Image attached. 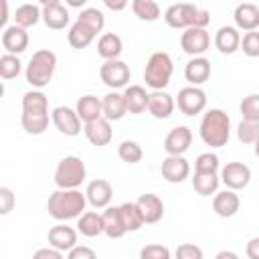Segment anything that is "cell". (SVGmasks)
<instances>
[{"label": "cell", "mask_w": 259, "mask_h": 259, "mask_svg": "<svg viewBox=\"0 0 259 259\" xmlns=\"http://www.w3.org/2000/svg\"><path fill=\"white\" fill-rule=\"evenodd\" d=\"M77 231L83 237H97L101 233H105V225H103V214L95 212V210H85L79 219H77Z\"/></svg>", "instance_id": "cell-31"}, {"label": "cell", "mask_w": 259, "mask_h": 259, "mask_svg": "<svg viewBox=\"0 0 259 259\" xmlns=\"http://www.w3.org/2000/svg\"><path fill=\"white\" fill-rule=\"evenodd\" d=\"M85 196H87V202L93 208H107L109 202H111V196H113V188H111V184L107 180L95 178V180H91L87 184Z\"/></svg>", "instance_id": "cell-17"}, {"label": "cell", "mask_w": 259, "mask_h": 259, "mask_svg": "<svg viewBox=\"0 0 259 259\" xmlns=\"http://www.w3.org/2000/svg\"><path fill=\"white\" fill-rule=\"evenodd\" d=\"M55 69H57V55L49 49H38L26 65V71H24L26 83L40 91L51 83Z\"/></svg>", "instance_id": "cell-5"}, {"label": "cell", "mask_w": 259, "mask_h": 259, "mask_svg": "<svg viewBox=\"0 0 259 259\" xmlns=\"http://www.w3.org/2000/svg\"><path fill=\"white\" fill-rule=\"evenodd\" d=\"M214 259H239V255L235 253V251H219L217 255H214Z\"/></svg>", "instance_id": "cell-51"}, {"label": "cell", "mask_w": 259, "mask_h": 259, "mask_svg": "<svg viewBox=\"0 0 259 259\" xmlns=\"http://www.w3.org/2000/svg\"><path fill=\"white\" fill-rule=\"evenodd\" d=\"M117 156L125 162V164H138L144 158V150L136 140H123L117 146Z\"/></svg>", "instance_id": "cell-37"}, {"label": "cell", "mask_w": 259, "mask_h": 259, "mask_svg": "<svg viewBox=\"0 0 259 259\" xmlns=\"http://www.w3.org/2000/svg\"><path fill=\"white\" fill-rule=\"evenodd\" d=\"M32 259H65L61 251L53 249V247H42V249H36Z\"/></svg>", "instance_id": "cell-48"}, {"label": "cell", "mask_w": 259, "mask_h": 259, "mask_svg": "<svg viewBox=\"0 0 259 259\" xmlns=\"http://www.w3.org/2000/svg\"><path fill=\"white\" fill-rule=\"evenodd\" d=\"M136 204H138L146 225H154V223L162 221V217H164V202H162L160 196H156L152 192H146V194H142L136 200Z\"/></svg>", "instance_id": "cell-18"}, {"label": "cell", "mask_w": 259, "mask_h": 259, "mask_svg": "<svg viewBox=\"0 0 259 259\" xmlns=\"http://www.w3.org/2000/svg\"><path fill=\"white\" fill-rule=\"evenodd\" d=\"M95 36H97V32L91 26H87L85 22H81V20H75L71 24L69 32H67V40H69V45L73 49H85V47H89Z\"/></svg>", "instance_id": "cell-30"}, {"label": "cell", "mask_w": 259, "mask_h": 259, "mask_svg": "<svg viewBox=\"0 0 259 259\" xmlns=\"http://www.w3.org/2000/svg\"><path fill=\"white\" fill-rule=\"evenodd\" d=\"M198 134H200V140L210 148L227 146V142L231 138V119H229L227 111H223L219 107L208 109L200 119Z\"/></svg>", "instance_id": "cell-3"}, {"label": "cell", "mask_w": 259, "mask_h": 259, "mask_svg": "<svg viewBox=\"0 0 259 259\" xmlns=\"http://www.w3.org/2000/svg\"><path fill=\"white\" fill-rule=\"evenodd\" d=\"M99 77L109 89L117 91V89H121L130 83L132 71H130L127 63H123L121 59H115V61H105L99 67Z\"/></svg>", "instance_id": "cell-8"}, {"label": "cell", "mask_w": 259, "mask_h": 259, "mask_svg": "<svg viewBox=\"0 0 259 259\" xmlns=\"http://www.w3.org/2000/svg\"><path fill=\"white\" fill-rule=\"evenodd\" d=\"M119 214H121V221H123V227H125L127 233H136V231H140L146 225L136 202H123V204H119Z\"/></svg>", "instance_id": "cell-34"}, {"label": "cell", "mask_w": 259, "mask_h": 259, "mask_svg": "<svg viewBox=\"0 0 259 259\" xmlns=\"http://www.w3.org/2000/svg\"><path fill=\"white\" fill-rule=\"evenodd\" d=\"M123 51V42H121V36L115 34V32H105L99 36L97 40V55L103 59V61H115L119 59Z\"/></svg>", "instance_id": "cell-28"}, {"label": "cell", "mask_w": 259, "mask_h": 259, "mask_svg": "<svg viewBox=\"0 0 259 259\" xmlns=\"http://www.w3.org/2000/svg\"><path fill=\"white\" fill-rule=\"evenodd\" d=\"M20 125L30 136H40L49 127V99L42 91L32 89L22 95Z\"/></svg>", "instance_id": "cell-1"}, {"label": "cell", "mask_w": 259, "mask_h": 259, "mask_svg": "<svg viewBox=\"0 0 259 259\" xmlns=\"http://www.w3.org/2000/svg\"><path fill=\"white\" fill-rule=\"evenodd\" d=\"M239 206H241L239 194H237L235 190H229V188L217 192L214 198H212V210H214L219 217H223V219L235 217V214L239 212Z\"/></svg>", "instance_id": "cell-22"}, {"label": "cell", "mask_w": 259, "mask_h": 259, "mask_svg": "<svg viewBox=\"0 0 259 259\" xmlns=\"http://www.w3.org/2000/svg\"><path fill=\"white\" fill-rule=\"evenodd\" d=\"M239 109H241L243 119L259 121V93H249L247 97H243Z\"/></svg>", "instance_id": "cell-42"}, {"label": "cell", "mask_w": 259, "mask_h": 259, "mask_svg": "<svg viewBox=\"0 0 259 259\" xmlns=\"http://www.w3.org/2000/svg\"><path fill=\"white\" fill-rule=\"evenodd\" d=\"M176 105L184 115H198L206 107V93L200 87H182L176 97Z\"/></svg>", "instance_id": "cell-9"}, {"label": "cell", "mask_w": 259, "mask_h": 259, "mask_svg": "<svg viewBox=\"0 0 259 259\" xmlns=\"http://www.w3.org/2000/svg\"><path fill=\"white\" fill-rule=\"evenodd\" d=\"M174 107H176V101L170 93H166V91H152L150 93L148 111L156 119H168L174 113Z\"/></svg>", "instance_id": "cell-24"}, {"label": "cell", "mask_w": 259, "mask_h": 259, "mask_svg": "<svg viewBox=\"0 0 259 259\" xmlns=\"http://www.w3.org/2000/svg\"><path fill=\"white\" fill-rule=\"evenodd\" d=\"M103 4L109 8V10H123L127 6L125 0H103Z\"/></svg>", "instance_id": "cell-50"}, {"label": "cell", "mask_w": 259, "mask_h": 259, "mask_svg": "<svg viewBox=\"0 0 259 259\" xmlns=\"http://www.w3.org/2000/svg\"><path fill=\"white\" fill-rule=\"evenodd\" d=\"M20 71H22V63H20V59L16 55H8L6 53V55L0 57V77L4 81L18 77Z\"/></svg>", "instance_id": "cell-38"}, {"label": "cell", "mask_w": 259, "mask_h": 259, "mask_svg": "<svg viewBox=\"0 0 259 259\" xmlns=\"http://www.w3.org/2000/svg\"><path fill=\"white\" fill-rule=\"evenodd\" d=\"M162 178L170 184H180L190 176V164L184 156H166L160 166Z\"/></svg>", "instance_id": "cell-14"}, {"label": "cell", "mask_w": 259, "mask_h": 259, "mask_svg": "<svg viewBox=\"0 0 259 259\" xmlns=\"http://www.w3.org/2000/svg\"><path fill=\"white\" fill-rule=\"evenodd\" d=\"M174 73V63L172 57L164 51H156L150 55L146 69H144V81L150 89L154 91H164V87H168L170 79Z\"/></svg>", "instance_id": "cell-6"}, {"label": "cell", "mask_w": 259, "mask_h": 259, "mask_svg": "<svg viewBox=\"0 0 259 259\" xmlns=\"http://www.w3.org/2000/svg\"><path fill=\"white\" fill-rule=\"evenodd\" d=\"M123 99H125L127 113L140 115V113H144V111L148 109L150 93H148L142 85H127L125 91H123Z\"/></svg>", "instance_id": "cell-26"}, {"label": "cell", "mask_w": 259, "mask_h": 259, "mask_svg": "<svg viewBox=\"0 0 259 259\" xmlns=\"http://www.w3.org/2000/svg\"><path fill=\"white\" fill-rule=\"evenodd\" d=\"M140 259H172V253H170V249H168L166 245L152 243V245L142 247Z\"/></svg>", "instance_id": "cell-43"}, {"label": "cell", "mask_w": 259, "mask_h": 259, "mask_svg": "<svg viewBox=\"0 0 259 259\" xmlns=\"http://www.w3.org/2000/svg\"><path fill=\"white\" fill-rule=\"evenodd\" d=\"M101 103H103V117L109 121H119L127 113L123 93L119 91H109L107 95H103Z\"/></svg>", "instance_id": "cell-29"}, {"label": "cell", "mask_w": 259, "mask_h": 259, "mask_svg": "<svg viewBox=\"0 0 259 259\" xmlns=\"http://www.w3.org/2000/svg\"><path fill=\"white\" fill-rule=\"evenodd\" d=\"M245 253H247L249 259H259V237L249 239V243L245 247Z\"/></svg>", "instance_id": "cell-49"}, {"label": "cell", "mask_w": 259, "mask_h": 259, "mask_svg": "<svg viewBox=\"0 0 259 259\" xmlns=\"http://www.w3.org/2000/svg\"><path fill=\"white\" fill-rule=\"evenodd\" d=\"M42 20V8L38 4H20L14 10V24L20 28H30Z\"/></svg>", "instance_id": "cell-33"}, {"label": "cell", "mask_w": 259, "mask_h": 259, "mask_svg": "<svg viewBox=\"0 0 259 259\" xmlns=\"http://www.w3.org/2000/svg\"><path fill=\"white\" fill-rule=\"evenodd\" d=\"M2 47L8 55H20L28 47V32L26 28H20L16 24H10L2 30Z\"/></svg>", "instance_id": "cell-19"}, {"label": "cell", "mask_w": 259, "mask_h": 259, "mask_svg": "<svg viewBox=\"0 0 259 259\" xmlns=\"http://www.w3.org/2000/svg\"><path fill=\"white\" fill-rule=\"evenodd\" d=\"M233 18H235V26L239 30L253 32L259 28V6L253 2H243L235 8Z\"/></svg>", "instance_id": "cell-21"}, {"label": "cell", "mask_w": 259, "mask_h": 259, "mask_svg": "<svg viewBox=\"0 0 259 259\" xmlns=\"http://www.w3.org/2000/svg\"><path fill=\"white\" fill-rule=\"evenodd\" d=\"M221 182L229 190H243L251 182V168L243 162H229L221 168Z\"/></svg>", "instance_id": "cell-10"}, {"label": "cell", "mask_w": 259, "mask_h": 259, "mask_svg": "<svg viewBox=\"0 0 259 259\" xmlns=\"http://www.w3.org/2000/svg\"><path fill=\"white\" fill-rule=\"evenodd\" d=\"M51 119H53L55 127H57L63 136L73 138V136H79V134H81V119H79L77 111L71 109V107H67V105L55 107L53 113H51Z\"/></svg>", "instance_id": "cell-12"}, {"label": "cell", "mask_w": 259, "mask_h": 259, "mask_svg": "<svg viewBox=\"0 0 259 259\" xmlns=\"http://www.w3.org/2000/svg\"><path fill=\"white\" fill-rule=\"evenodd\" d=\"M174 257H176V259H204V253H202V249H200L198 245H194V243H182V245L176 247Z\"/></svg>", "instance_id": "cell-45"}, {"label": "cell", "mask_w": 259, "mask_h": 259, "mask_svg": "<svg viewBox=\"0 0 259 259\" xmlns=\"http://www.w3.org/2000/svg\"><path fill=\"white\" fill-rule=\"evenodd\" d=\"M40 8H42V22L53 30H63L71 20L69 8L59 0H42Z\"/></svg>", "instance_id": "cell-13"}, {"label": "cell", "mask_w": 259, "mask_h": 259, "mask_svg": "<svg viewBox=\"0 0 259 259\" xmlns=\"http://www.w3.org/2000/svg\"><path fill=\"white\" fill-rule=\"evenodd\" d=\"M77 20L85 22V24L91 26L95 32H101L103 26H105V16H103V12H101L99 8H83V10L79 12Z\"/></svg>", "instance_id": "cell-40"}, {"label": "cell", "mask_w": 259, "mask_h": 259, "mask_svg": "<svg viewBox=\"0 0 259 259\" xmlns=\"http://www.w3.org/2000/svg\"><path fill=\"white\" fill-rule=\"evenodd\" d=\"M255 156H257V158H259V140H257V142H255Z\"/></svg>", "instance_id": "cell-54"}, {"label": "cell", "mask_w": 259, "mask_h": 259, "mask_svg": "<svg viewBox=\"0 0 259 259\" xmlns=\"http://www.w3.org/2000/svg\"><path fill=\"white\" fill-rule=\"evenodd\" d=\"M75 111H77V115L83 123H89V121H95V119L103 117V103L95 95H83V97H79V101L75 105Z\"/></svg>", "instance_id": "cell-27"}, {"label": "cell", "mask_w": 259, "mask_h": 259, "mask_svg": "<svg viewBox=\"0 0 259 259\" xmlns=\"http://www.w3.org/2000/svg\"><path fill=\"white\" fill-rule=\"evenodd\" d=\"M67 6H71V8H83L85 6V0H67Z\"/></svg>", "instance_id": "cell-53"}, {"label": "cell", "mask_w": 259, "mask_h": 259, "mask_svg": "<svg viewBox=\"0 0 259 259\" xmlns=\"http://www.w3.org/2000/svg\"><path fill=\"white\" fill-rule=\"evenodd\" d=\"M164 20L170 28H206V24L210 22V14L204 8H198L196 4L190 2H180V4H172L166 8L164 12Z\"/></svg>", "instance_id": "cell-4"}, {"label": "cell", "mask_w": 259, "mask_h": 259, "mask_svg": "<svg viewBox=\"0 0 259 259\" xmlns=\"http://www.w3.org/2000/svg\"><path fill=\"white\" fill-rule=\"evenodd\" d=\"M192 144V132L186 125H176L168 132L164 140V150L168 156H184V152Z\"/></svg>", "instance_id": "cell-15"}, {"label": "cell", "mask_w": 259, "mask_h": 259, "mask_svg": "<svg viewBox=\"0 0 259 259\" xmlns=\"http://www.w3.org/2000/svg\"><path fill=\"white\" fill-rule=\"evenodd\" d=\"M214 47L223 55H233L241 49V32L237 26H221L214 34Z\"/></svg>", "instance_id": "cell-25"}, {"label": "cell", "mask_w": 259, "mask_h": 259, "mask_svg": "<svg viewBox=\"0 0 259 259\" xmlns=\"http://www.w3.org/2000/svg\"><path fill=\"white\" fill-rule=\"evenodd\" d=\"M184 77L192 87L202 85L210 77V61L206 57H192L184 67Z\"/></svg>", "instance_id": "cell-23"}, {"label": "cell", "mask_w": 259, "mask_h": 259, "mask_svg": "<svg viewBox=\"0 0 259 259\" xmlns=\"http://www.w3.org/2000/svg\"><path fill=\"white\" fill-rule=\"evenodd\" d=\"M194 172L198 174H217L219 172V156L212 152H204L194 160Z\"/></svg>", "instance_id": "cell-41"}, {"label": "cell", "mask_w": 259, "mask_h": 259, "mask_svg": "<svg viewBox=\"0 0 259 259\" xmlns=\"http://www.w3.org/2000/svg\"><path fill=\"white\" fill-rule=\"evenodd\" d=\"M103 225H105V235L109 239H121L127 231L123 227L121 214H119V206H107L103 208Z\"/></svg>", "instance_id": "cell-32"}, {"label": "cell", "mask_w": 259, "mask_h": 259, "mask_svg": "<svg viewBox=\"0 0 259 259\" xmlns=\"http://www.w3.org/2000/svg\"><path fill=\"white\" fill-rule=\"evenodd\" d=\"M6 20H8V2L6 0H2V16H0V24L4 26L6 24ZM6 28V26H4Z\"/></svg>", "instance_id": "cell-52"}, {"label": "cell", "mask_w": 259, "mask_h": 259, "mask_svg": "<svg viewBox=\"0 0 259 259\" xmlns=\"http://www.w3.org/2000/svg\"><path fill=\"white\" fill-rule=\"evenodd\" d=\"M87 206V196L75 188V190H55L49 196L47 210L55 221H71L79 219Z\"/></svg>", "instance_id": "cell-2"}, {"label": "cell", "mask_w": 259, "mask_h": 259, "mask_svg": "<svg viewBox=\"0 0 259 259\" xmlns=\"http://www.w3.org/2000/svg\"><path fill=\"white\" fill-rule=\"evenodd\" d=\"M237 138L243 144H253L259 140V121H249V119H241L237 125Z\"/></svg>", "instance_id": "cell-39"}, {"label": "cell", "mask_w": 259, "mask_h": 259, "mask_svg": "<svg viewBox=\"0 0 259 259\" xmlns=\"http://www.w3.org/2000/svg\"><path fill=\"white\" fill-rule=\"evenodd\" d=\"M77 233L79 231H75L73 227H69L65 223H59V225L49 229L47 239H49V245L53 249L63 253V251H71V249L77 247Z\"/></svg>", "instance_id": "cell-16"}, {"label": "cell", "mask_w": 259, "mask_h": 259, "mask_svg": "<svg viewBox=\"0 0 259 259\" xmlns=\"http://www.w3.org/2000/svg\"><path fill=\"white\" fill-rule=\"evenodd\" d=\"M83 132H85V138H87L93 146H97V148L107 146V144L111 142V138H113L111 121L105 119V117H99V119H95V121L85 123V125H83Z\"/></svg>", "instance_id": "cell-20"}, {"label": "cell", "mask_w": 259, "mask_h": 259, "mask_svg": "<svg viewBox=\"0 0 259 259\" xmlns=\"http://www.w3.org/2000/svg\"><path fill=\"white\" fill-rule=\"evenodd\" d=\"M87 178L85 162L79 156H65L55 170V184L61 190H75Z\"/></svg>", "instance_id": "cell-7"}, {"label": "cell", "mask_w": 259, "mask_h": 259, "mask_svg": "<svg viewBox=\"0 0 259 259\" xmlns=\"http://www.w3.org/2000/svg\"><path fill=\"white\" fill-rule=\"evenodd\" d=\"M219 184H221V176H217V174H198V172H194V176H192V188L200 196L217 194Z\"/></svg>", "instance_id": "cell-35"}, {"label": "cell", "mask_w": 259, "mask_h": 259, "mask_svg": "<svg viewBox=\"0 0 259 259\" xmlns=\"http://www.w3.org/2000/svg\"><path fill=\"white\" fill-rule=\"evenodd\" d=\"M180 47L190 57H202L210 47V34L206 32V28H186L180 36Z\"/></svg>", "instance_id": "cell-11"}, {"label": "cell", "mask_w": 259, "mask_h": 259, "mask_svg": "<svg viewBox=\"0 0 259 259\" xmlns=\"http://www.w3.org/2000/svg\"><path fill=\"white\" fill-rule=\"evenodd\" d=\"M16 204V198L12 194V190L8 186H2L0 188V214H8Z\"/></svg>", "instance_id": "cell-46"}, {"label": "cell", "mask_w": 259, "mask_h": 259, "mask_svg": "<svg viewBox=\"0 0 259 259\" xmlns=\"http://www.w3.org/2000/svg\"><path fill=\"white\" fill-rule=\"evenodd\" d=\"M67 259H97V253H95L91 247L77 245L75 249H71V251H69Z\"/></svg>", "instance_id": "cell-47"}, {"label": "cell", "mask_w": 259, "mask_h": 259, "mask_svg": "<svg viewBox=\"0 0 259 259\" xmlns=\"http://www.w3.org/2000/svg\"><path fill=\"white\" fill-rule=\"evenodd\" d=\"M132 10L140 20H146V22H154L160 18V6L154 0H134Z\"/></svg>", "instance_id": "cell-36"}, {"label": "cell", "mask_w": 259, "mask_h": 259, "mask_svg": "<svg viewBox=\"0 0 259 259\" xmlns=\"http://www.w3.org/2000/svg\"><path fill=\"white\" fill-rule=\"evenodd\" d=\"M241 49L247 57L255 59L259 57V32L253 30V32H245L243 38H241Z\"/></svg>", "instance_id": "cell-44"}]
</instances>
